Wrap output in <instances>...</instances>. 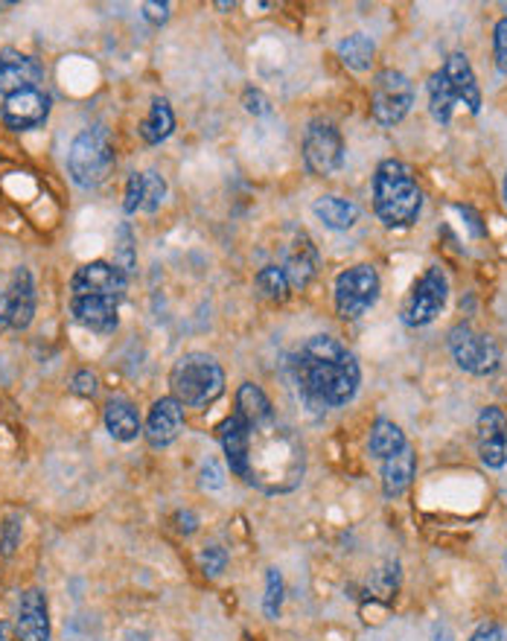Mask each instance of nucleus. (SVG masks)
<instances>
[{
    "instance_id": "1",
    "label": "nucleus",
    "mask_w": 507,
    "mask_h": 641,
    "mask_svg": "<svg viewBox=\"0 0 507 641\" xmlns=\"http://www.w3.org/2000/svg\"><path fill=\"white\" fill-rule=\"evenodd\" d=\"M295 379L309 406L341 408L359 394L362 371L356 356L333 335H312L295 356Z\"/></svg>"
},
{
    "instance_id": "2",
    "label": "nucleus",
    "mask_w": 507,
    "mask_h": 641,
    "mask_svg": "<svg viewBox=\"0 0 507 641\" xmlns=\"http://www.w3.org/2000/svg\"><path fill=\"white\" fill-rule=\"evenodd\" d=\"M374 210L385 228H411L423 210V190L408 164L383 161L374 175Z\"/></svg>"
},
{
    "instance_id": "3",
    "label": "nucleus",
    "mask_w": 507,
    "mask_h": 641,
    "mask_svg": "<svg viewBox=\"0 0 507 641\" xmlns=\"http://www.w3.org/2000/svg\"><path fill=\"white\" fill-rule=\"evenodd\" d=\"M426 91H429V111H432V117L441 125L452 123V109H455L458 102H464L473 114L482 111V88L475 82V70L466 53L447 56L441 70H434L429 76Z\"/></svg>"
},
{
    "instance_id": "4",
    "label": "nucleus",
    "mask_w": 507,
    "mask_h": 641,
    "mask_svg": "<svg viewBox=\"0 0 507 641\" xmlns=\"http://www.w3.org/2000/svg\"><path fill=\"white\" fill-rule=\"evenodd\" d=\"M169 385H173V397L181 406L208 408L225 394V371L219 367L217 358L205 353H187L173 365Z\"/></svg>"
},
{
    "instance_id": "5",
    "label": "nucleus",
    "mask_w": 507,
    "mask_h": 641,
    "mask_svg": "<svg viewBox=\"0 0 507 641\" xmlns=\"http://www.w3.org/2000/svg\"><path fill=\"white\" fill-rule=\"evenodd\" d=\"M111 167H114V152H111L109 132L102 125L76 134L70 152H67V173H70L74 184H79L85 190L100 187L111 175Z\"/></svg>"
},
{
    "instance_id": "6",
    "label": "nucleus",
    "mask_w": 507,
    "mask_h": 641,
    "mask_svg": "<svg viewBox=\"0 0 507 641\" xmlns=\"http://www.w3.org/2000/svg\"><path fill=\"white\" fill-rule=\"evenodd\" d=\"M379 272H376L371 263H359V266H350L348 272H341L335 277V312L344 321H356L374 307L376 298H379Z\"/></svg>"
},
{
    "instance_id": "7",
    "label": "nucleus",
    "mask_w": 507,
    "mask_h": 641,
    "mask_svg": "<svg viewBox=\"0 0 507 641\" xmlns=\"http://www.w3.org/2000/svg\"><path fill=\"white\" fill-rule=\"evenodd\" d=\"M450 353L461 371L473 376H491L499 371L502 350L491 335L475 333L470 324H455L450 330Z\"/></svg>"
},
{
    "instance_id": "8",
    "label": "nucleus",
    "mask_w": 507,
    "mask_h": 641,
    "mask_svg": "<svg viewBox=\"0 0 507 641\" xmlns=\"http://www.w3.org/2000/svg\"><path fill=\"white\" fill-rule=\"evenodd\" d=\"M450 300V280L443 275V268L429 266L423 277L417 280L411 295L403 303V324L406 327H426L441 316L443 307Z\"/></svg>"
},
{
    "instance_id": "9",
    "label": "nucleus",
    "mask_w": 507,
    "mask_h": 641,
    "mask_svg": "<svg viewBox=\"0 0 507 641\" xmlns=\"http://www.w3.org/2000/svg\"><path fill=\"white\" fill-rule=\"evenodd\" d=\"M415 106V85L403 70H379L371 93V114L379 125H397Z\"/></svg>"
},
{
    "instance_id": "10",
    "label": "nucleus",
    "mask_w": 507,
    "mask_h": 641,
    "mask_svg": "<svg viewBox=\"0 0 507 641\" xmlns=\"http://www.w3.org/2000/svg\"><path fill=\"white\" fill-rule=\"evenodd\" d=\"M344 155H348V146H344L339 125L330 120H312L304 134V164L309 173L321 175V178L339 173L344 167Z\"/></svg>"
},
{
    "instance_id": "11",
    "label": "nucleus",
    "mask_w": 507,
    "mask_h": 641,
    "mask_svg": "<svg viewBox=\"0 0 507 641\" xmlns=\"http://www.w3.org/2000/svg\"><path fill=\"white\" fill-rule=\"evenodd\" d=\"M125 286H129V277L106 259L85 263L82 268H76L74 280H70L74 298H109L117 303H123Z\"/></svg>"
},
{
    "instance_id": "12",
    "label": "nucleus",
    "mask_w": 507,
    "mask_h": 641,
    "mask_svg": "<svg viewBox=\"0 0 507 641\" xmlns=\"http://www.w3.org/2000/svg\"><path fill=\"white\" fill-rule=\"evenodd\" d=\"M475 443L478 458L491 469H502L507 464V417L502 408L487 406L475 420Z\"/></svg>"
},
{
    "instance_id": "13",
    "label": "nucleus",
    "mask_w": 507,
    "mask_h": 641,
    "mask_svg": "<svg viewBox=\"0 0 507 641\" xmlns=\"http://www.w3.org/2000/svg\"><path fill=\"white\" fill-rule=\"evenodd\" d=\"M0 117H3V123L12 132H33V129L44 125V120L51 117V97L42 88L12 93V97L3 100Z\"/></svg>"
},
{
    "instance_id": "14",
    "label": "nucleus",
    "mask_w": 507,
    "mask_h": 641,
    "mask_svg": "<svg viewBox=\"0 0 507 641\" xmlns=\"http://www.w3.org/2000/svg\"><path fill=\"white\" fill-rule=\"evenodd\" d=\"M44 79V67L35 62L33 56H26L21 51H0V97L7 100L12 93L30 91V88H38V82Z\"/></svg>"
},
{
    "instance_id": "15",
    "label": "nucleus",
    "mask_w": 507,
    "mask_h": 641,
    "mask_svg": "<svg viewBox=\"0 0 507 641\" xmlns=\"http://www.w3.org/2000/svg\"><path fill=\"white\" fill-rule=\"evenodd\" d=\"M184 429V406L175 397H161L155 406L150 408V417H146V443L152 450H167L169 443H175V438L181 434Z\"/></svg>"
},
{
    "instance_id": "16",
    "label": "nucleus",
    "mask_w": 507,
    "mask_h": 641,
    "mask_svg": "<svg viewBox=\"0 0 507 641\" xmlns=\"http://www.w3.org/2000/svg\"><path fill=\"white\" fill-rule=\"evenodd\" d=\"M219 443L225 450V461L231 466V473L249 482L251 475V426L245 423V417L233 411L225 423L219 426Z\"/></svg>"
},
{
    "instance_id": "17",
    "label": "nucleus",
    "mask_w": 507,
    "mask_h": 641,
    "mask_svg": "<svg viewBox=\"0 0 507 641\" xmlns=\"http://www.w3.org/2000/svg\"><path fill=\"white\" fill-rule=\"evenodd\" d=\"M18 641H51V609L42 589H26L18 604Z\"/></svg>"
},
{
    "instance_id": "18",
    "label": "nucleus",
    "mask_w": 507,
    "mask_h": 641,
    "mask_svg": "<svg viewBox=\"0 0 507 641\" xmlns=\"http://www.w3.org/2000/svg\"><path fill=\"white\" fill-rule=\"evenodd\" d=\"M280 268L286 272V280H289L291 289H307L309 280L316 277L318 248H316V242L309 240L307 231L295 233V240L289 242V248H286V257H283Z\"/></svg>"
},
{
    "instance_id": "19",
    "label": "nucleus",
    "mask_w": 507,
    "mask_h": 641,
    "mask_svg": "<svg viewBox=\"0 0 507 641\" xmlns=\"http://www.w3.org/2000/svg\"><path fill=\"white\" fill-rule=\"evenodd\" d=\"M9 300V330H26L33 324L35 318V280L33 272L24 266H18L12 272V280H9L7 289Z\"/></svg>"
},
{
    "instance_id": "20",
    "label": "nucleus",
    "mask_w": 507,
    "mask_h": 641,
    "mask_svg": "<svg viewBox=\"0 0 507 641\" xmlns=\"http://www.w3.org/2000/svg\"><path fill=\"white\" fill-rule=\"evenodd\" d=\"M117 309H120V303L109 298H70L74 321L79 327H85V330H91V333H114L117 324H120Z\"/></svg>"
},
{
    "instance_id": "21",
    "label": "nucleus",
    "mask_w": 507,
    "mask_h": 641,
    "mask_svg": "<svg viewBox=\"0 0 507 641\" xmlns=\"http://www.w3.org/2000/svg\"><path fill=\"white\" fill-rule=\"evenodd\" d=\"M417 473V455L411 446L399 450L397 455L383 461V493L388 499H399L411 487V478Z\"/></svg>"
},
{
    "instance_id": "22",
    "label": "nucleus",
    "mask_w": 507,
    "mask_h": 641,
    "mask_svg": "<svg viewBox=\"0 0 507 641\" xmlns=\"http://www.w3.org/2000/svg\"><path fill=\"white\" fill-rule=\"evenodd\" d=\"M106 429H109V434L114 438V441H123V443L134 441V438L143 432L137 408H134L129 400H123V397L109 400V406H106Z\"/></svg>"
},
{
    "instance_id": "23",
    "label": "nucleus",
    "mask_w": 507,
    "mask_h": 641,
    "mask_svg": "<svg viewBox=\"0 0 507 641\" xmlns=\"http://www.w3.org/2000/svg\"><path fill=\"white\" fill-rule=\"evenodd\" d=\"M236 415L245 417V423L251 429H263V426L275 423V411H272V402L263 394V388H257L254 383H245L236 394Z\"/></svg>"
},
{
    "instance_id": "24",
    "label": "nucleus",
    "mask_w": 507,
    "mask_h": 641,
    "mask_svg": "<svg viewBox=\"0 0 507 641\" xmlns=\"http://www.w3.org/2000/svg\"><path fill=\"white\" fill-rule=\"evenodd\" d=\"M312 213L330 231H350L359 222V208L350 199H341V196H321V199H316Z\"/></svg>"
},
{
    "instance_id": "25",
    "label": "nucleus",
    "mask_w": 507,
    "mask_h": 641,
    "mask_svg": "<svg viewBox=\"0 0 507 641\" xmlns=\"http://www.w3.org/2000/svg\"><path fill=\"white\" fill-rule=\"evenodd\" d=\"M173 129H175L173 106H169L164 97H155L150 114H146V120H143L137 132H141V137L150 143V146H158V143H164L169 134H173Z\"/></svg>"
},
{
    "instance_id": "26",
    "label": "nucleus",
    "mask_w": 507,
    "mask_h": 641,
    "mask_svg": "<svg viewBox=\"0 0 507 641\" xmlns=\"http://www.w3.org/2000/svg\"><path fill=\"white\" fill-rule=\"evenodd\" d=\"M406 432L399 429L394 420H376L374 429H371V441H367V452L374 455V458L385 461L397 455L399 450H406Z\"/></svg>"
},
{
    "instance_id": "27",
    "label": "nucleus",
    "mask_w": 507,
    "mask_h": 641,
    "mask_svg": "<svg viewBox=\"0 0 507 641\" xmlns=\"http://www.w3.org/2000/svg\"><path fill=\"white\" fill-rule=\"evenodd\" d=\"M374 56H376V44H374V38L365 33L348 35V38L339 44V58L350 67V70H359V74L371 70Z\"/></svg>"
},
{
    "instance_id": "28",
    "label": "nucleus",
    "mask_w": 507,
    "mask_h": 641,
    "mask_svg": "<svg viewBox=\"0 0 507 641\" xmlns=\"http://www.w3.org/2000/svg\"><path fill=\"white\" fill-rule=\"evenodd\" d=\"M254 286L266 300H275V303H283V300L289 298V280H286V272L280 266H266L260 268L257 277H254Z\"/></svg>"
},
{
    "instance_id": "29",
    "label": "nucleus",
    "mask_w": 507,
    "mask_h": 641,
    "mask_svg": "<svg viewBox=\"0 0 507 641\" xmlns=\"http://www.w3.org/2000/svg\"><path fill=\"white\" fill-rule=\"evenodd\" d=\"M114 266L123 272L125 277L132 275L134 266H137V254H134V236H132V228L120 225L117 228V240H114Z\"/></svg>"
},
{
    "instance_id": "30",
    "label": "nucleus",
    "mask_w": 507,
    "mask_h": 641,
    "mask_svg": "<svg viewBox=\"0 0 507 641\" xmlns=\"http://www.w3.org/2000/svg\"><path fill=\"white\" fill-rule=\"evenodd\" d=\"M167 196V181H164V175L158 169H150V173H143V210L146 213H155L161 208V201Z\"/></svg>"
},
{
    "instance_id": "31",
    "label": "nucleus",
    "mask_w": 507,
    "mask_h": 641,
    "mask_svg": "<svg viewBox=\"0 0 507 641\" xmlns=\"http://www.w3.org/2000/svg\"><path fill=\"white\" fill-rule=\"evenodd\" d=\"M283 607V577L277 568H268L266 575V598H263V612L266 618H277L280 616Z\"/></svg>"
},
{
    "instance_id": "32",
    "label": "nucleus",
    "mask_w": 507,
    "mask_h": 641,
    "mask_svg": "<svg viewBox=\"0 0 507 641\" xmlns=\"http://www.w3.org/2000/svg\"><path fill=\"white\" fill-rule=\"evenodd\" d=\"M399 586V566L397 563H388L385 568H379L374 575V581H371V592L374 595H379L383 600H392L394 592H397Z\"/></svg>"
},
{
    "instance_id": "33",
    "label": "nucleus",
    "mask_w": 507,
    "mask_h": 641,
    "mask_svg": "<svg viewBox=\"0 0 507 641\" xmlns=\"http://www.w3.org/2000/svg\"><path fill=\"white\" fill-rule=\"evenodd\" d=\"M199 563H201V572L208 577H219L222 572H225L228 566V554L225 549H219V545H210V549H205L199 554Z\"/></svg>"
},
{
    "instance_id": "34",
    "label": "nucleus",
    "mask_w": 507,
    "mask_h": 641,
    "mask_svg": "<svg viewBox=\"0 0 507 641\" xmlns=\"http://www.w3.org/2000/svg\"><path fill=\"white\" fill-rule=\"evenodd\" d=\"M143 208V173H132L129 181H125V199H123V210L132 217L137 210Z\"/></svg>"
},
{
    "instance_id": "35",
    "label": "nucleus",
    "mask_w": 507,
    "mask_h": 641,
    "mask_svg": "<svg viewBox=\"0 0 507 641\" xmlns=\"http://www.w3.org/2000/svg\"><path fill=\"white\" fill-rule=\"evenodd\" d=\"M493 56H496L499 74L507 76V15L499 18V24L493 30Z\"/></svg>"
},
{
    "instance_id": "36",
    "label": "nucleus",
    "mask_w": 507,
    "mask_h": 641,
    "mask_svg": "<svg viewBox=\"0 0 507 641\" xmlns=\"http://www.w3.org/2000/svg\"><path fill=\"white\" fill-rule=\"evenodd\" d=\"M242 106H245V111L254 117L272 114V102H268V97L260 91V88H245V91H242Z\"/></svg>"
},
{
    "instance_id": "37",
    "label": "nucleus",
    "mask_w": 507,
    "mask_h": 641,
    "mask_svg": "<svg viewBox=\"0 0 507 641\" xmlns=\"http://www.w3.org/2000/svg\"><path fill=\"white\" fill-rule=\"evenodd\" d=\"M97 388H100V383H97V376H93L91 371H76L74 379H70V391H74L76 397H93Z\"/></svg>"
},
{
    "instance_id": "38",
    "label": "nucleus",
    "mask_w": 507,
    "mask_h": 641,
    "mask_svg": "<svg viewBox=\"0 0 507 641\" xmlns=\"http://www.w3.org/2000/svg\"><path fill=\"white\" fill-rule=\"evenodd\" d=\"M169 3L164 0V3H158V0H150V3H143V18L150 21L152 26H161V24H167L169 21Z\"/></svg>"
},
{
    "instance_id": "39",
    "label": "nucleus",
    "mask_w": 507,
    "mask_h": 641,
    "mask_svg": "<svg viewBox=\"0 0 507 641\" xmlns=\"http://www.w3.org/2000/svg\"><path fill=\"white\" fill-rule=\"evenodd\" d=\"M470 641H507L505 630L493 621H484V625L475 627V633L470 636Z\"/></svg>"
},
{
    "instance_id": "40",
    "label": "nucleus",
    "mask_w": 507,
    "mask_h": 641,
    "mask_svg": "<svg viewBox=\"0 0 507 641\" xmlns=\"http://www.w3.org/2000/svg\"><path fill=\"white\" fill-rule=\"evenodd\" d=\"M201 484H205V487H210V490H219V487L225 484V478H222V469L217 466V461H208V464L201 466Z\"/></svg>"
},
{
    "instance_id": "41",
    "label": "nucleus",
    "mask_w": 507,
    "mask_h": 641,
    "mask_svg": "<svg viewBox=\"0 0 507 641\" xmlns=\"http://www.w3.org/2000/svg\"><path fill=\"white\" fill-rule=\"evenodd\" d=\"M455 210L466 219V225H470L473 236H484V233H487V228L482 225V217H478V213H475L473 208H466V205H455Z\"/></svg>"
},
{
    "instance_id": "42",
    "label": "nucleus",
    "mask_w": 507,
    "mask_h": 641,
    "mask_svg": "<svg viewBox=\"0 0 507 641\" xmlns=\"http://www.w3.org/2000/svg\"><path fill=\"white\" fill-rule=\"evenodd\" d=\"M175 522H178V531H181V533L196 531V517H192L190 510H184V513H175Z\"/></svg>"
},
{
    "instance_id": "43",
    "label": "nucleus",
    "mask_w": 507,
    "mask_h": 641,
    "mask_svg": "<svg viewBox=\"0 0 507 641\" xmlns=\"http://www.w3.org/2000/svg\"><path fill=\"white\" fill-rule=\"evenodd\" d=\"M9 330V300L7 289H0V335Z\"/></svg>"
},
{
    "instance_id": "44",
    "label": "nucleus",
    "mask_w": 507,
    "mask_h": 641,
    "mask_svg": "<svg viewBox=\"0 0 507 641\" xmlns=\"http://www.w3.org/2000/svg\"><path fill=\"white\" fill-rule=\"evenodd\" d=\"M9 531H15V522L9 519ZM12 549H15V533H7V540H3V554H12Z\"/></svg>"
},
{
    "instance_id": "45",
    "label": "nucleus",
    "mask_w": 507,
    "mask_h": 641,
    "mask_svg": "<svg viewBox=\"0 0 507 641\" xmlns=\"http://www.w3.org/2000/svg\"><path fill=\"white\" fill-rule=\"evenodd\" d=\"M0 641H18L15 630H12V625H7V621H0Z\"/></svg>"
},
{
    "instance_id": "46",
    "label": "nucleus",
    "mask_w": 507,
    "mask_h": 641,
    "mask_svg": "<svg viewBox=\"0 0 507 641\" xmlns=\"http://www.w3.org/2000/svg\"><path fill=\"white\" fill-rule=\"evenodd\" d=\"M217 7H219V9H233V0H231V3H228V0H219Z\"/></svg>"
},
{
    "instance_id": "47",
    "label": "nucleus",
    "mask_w": 507,
    "mask_h": 641,
    "mask_svg": "<svg viewBox=\"0 0 507 641\" xmlns=\"http://www.w3.org/2000/svg\"><path fill=\"white\" fill-rule=\"evenodd\" d=\"M502 199H505V205H507V173H505V184H502Z\"/></svg>"
},
{
    "instance_id": "48",
    "label": "nucleus",
    "mask_w": 507,
    "mask_h": 641,
    "mask_svg": "<svg viewBox=\"0 0 507 641\" xmlns=\"http://www.w3.org/2000/svg\"><path fill=\"white\" fill-rule=\"evenodd\" d=\"M9 7H15V3H0V9H9Z\"/></svg>"
}]
</instances>
